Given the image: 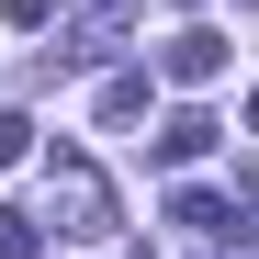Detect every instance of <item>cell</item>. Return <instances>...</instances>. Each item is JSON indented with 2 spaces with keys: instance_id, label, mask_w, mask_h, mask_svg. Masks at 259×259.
<instances>
[{
  "instance_id": "cell-1",
  "label": "cell",
  "mask_w": 259,
  "mask_h": 259,
  "mask_svg": "<svg viewBox=\"0 0 259 259\" xmlns=\"http://www.w3.org/2000/svg\"><path fill=\"white\" fill-rule=\"evenodd\" d=\"M34 226H57V237H113V181L79 147H57L46 158V214H34Z\"/></svg>"
},
{
  "instance_id": "cell-2",
  "label": "cell",
  "mask_w": 259,
  "mask_h": 259,
  "mask_svg": "<svg viewBox=\"0 0 259 259\" xmlns=\"http://www.w3.org/2000/svg\"><path fill=\"white\" fill-rule=\"evenodd\" d=\"M226 34H214V23H192V34H169V46H158V79H169V91H214V79H226Z\"/></svg>"
},
{
  "instance_id": "cell-3",
  "label": "cell",
  "mask_w": 259,
  "mask_h": 259,
  "mask_svg": "<svg viewBox=\"0 0 259 259\" xmlns=\"http://www.w3.org/2000/svg\"><path fill=\"white\" fill-rule=\"evenodd\" d=\"M203 147H214V113H203V102H181V113L158 124V147H147V158H158V169H192Z\"/></svg>"
},
{
  "instance_id": "cell-4",
  "label": "cell",
  "mask_w": 259,
  "mask_h": 259,
  "mask_svg": "<svg viewBox=\"0 0 259 259\" xmlns=\"http://www.w3.org/2000/svg\"><path fill=\"white\" fill-rule=\"evenodd\" d=\"M113 34H124V0H91V12H79V34H68V57H79V68L113 57Z\"/></svg>"
},
{
  "instance_id": "cell-5",
  "label": "cell",
  "mask_w": 259,
  "mask_h": 259,
  "mask_svg": "<svg viewBox=\"0 0 259 259\" xmlns=\"http://www.w3.org/2000/svg\"><path fill=\"white\" fill-rule=\"evenodd\" d=\"M147 91H158L147 68H124V79H102V124H136V113H147Z\"/></svg>"
},
{
  "instance_id": "cell-6",
  "label": "cell",
  "mask_w": 259,
  "mask_h": 259,
  "mask_svg": "<svg viewBox=\"0 0 259 259\" xmlns=\"http://www.w3.org/2000/svg\"><path fill=\"white\" fill-rule=\"evenodd\" d=\"M23 158H34V124H23V113H0V169H23Z\"/></svg>"
},
{
  "instance_id": "cell-7",
  "label": "cell",
  "mask_w": 259,
  "mask_h": 259,
  "mask_svg": "<svg viewBox=\"0 0 259 259\" xmlns=\"http://www.w3.org/2000/svg\"><path fill=\"white\" fill-rule=\"evenodd\" d=\"M0 259H34V214H12V203H0Z\"/></svg>"
},
{
  "instance_id": "cell-8",
  "label": "cell",
  "mask_w": 259,
  "mask_h": 259,
  "mask_svg": "<svg viewBox=\"0 0 259 259\" xmlns=\"http://www.w3.org/2000/svg\"><path fill=\"white\" fill-rule=\"evenodd\" d=\"M0 12H12V23H23V34H34V23H46V12H57V0H0Z\"/></svg>"
},
{
  "instance_id": "cell-9",
  "label": "cell",
  "mask_w": 259,
  "mask_h": 259,
  "mask_svg": "<svg viewBox=\"0 0 259 259\" xmlns=\"http://www.w3.org/2000/svg\"><path fill=\"white\" fill-rule=\"evenodd\" d=\"M248 124H259V91H248Z\"/></svg>"
}]
</instances>
